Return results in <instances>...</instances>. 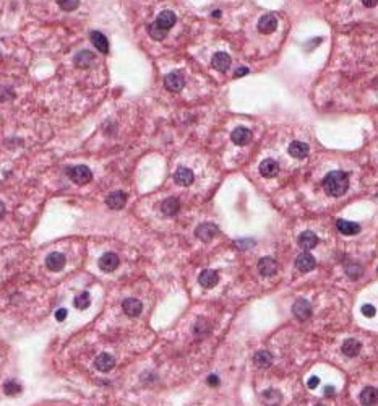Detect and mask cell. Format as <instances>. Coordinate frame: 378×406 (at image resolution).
Returning <instances> with one entry per match:
<instances>
[{
  "label": "cell",
  "mask_w": 378,
  "mask_h": 406,
  "mask_svg": "<svg viewBox=\"0 0 378 406\" xmlns=\"http://www.w3.org/2000/svg\"><path fill=\"white\" fill-rule=\"evenodd\" d=\"M193 179H195V176H193L192 169H188V167L180 166L176 172H174V181H176L177 185L187 187L193 182Z\"/></svg>",
  "instance_id": "obj_9"
},
{
  "label": "cell",
  "mask_w": 378,
  "mask_h": 406,
  "mask_svg": "<svg viewBox=\"0 0 378 406\" xmlns=\"http://www.w3.org/2000/svg\"><path fill=\"white\" fill-rule=\"evenodd\" d=\"M94 60V54L90 51H81L78 55L75 57V64L80 67V69H86L88 64Z\"/></svg>",
  "instance_id": "obj_28"
},
{
  "label": "cell",
  "mask_w": 378,
  "mask_h": 406,
  "mask_svg": "<svg viewBox=\"0 0 378 406\" xmlns=\"http://www.w3.org/2000/svg\"><path fill=\"white\" fill-rule=\"evenodd\" d=\"M115 366V359L109 352H103L94 359V367L101 372H109L112 370V367Z\"/></svg>",
  "instance_id": "obj_16"
},
{
  "label": "cell",
  "mask_w": 378,
  "mask_h": 406,
  "mask_svg": "<svg viewBox=\"0 0 378 406\" xmlns=\"http://www.w3.org/2000/svg\"><path fill=\"white\" fill-rule=\"evenodd\" d=\"M276 28H278V20H276L274 15H265L260 18L258 31L261 35H270V33L276 31Z\"/></svg>",
  "instance_id": "obj_18"
},
{
  "label": "cell",
  "mask_w": 378,
  "mask_h": 406,
  "mask_svg": "<svg viewBox=\"0 0 378 406\" xmlns=\"http://www.w3.org/2000/svg\"><path fill=\"white\" fill-rule=\"evenodd\" d=\"M211 65H213V69H216L219 72H226L231 67V55L226 54V52H216V54L213 55Z\"/></svg>",
  "instance_id": "obj_19"
},
{
  "label": "cell",
  "mask_w": 378,
  "mask_h": 406,
  "mask_svg": "<svg viewBox=\"0 0 378 406\" xmlns=\"http://www.w3.org/2000/svg\"><path fill=\"white\" fill-rule=\"evenodd\" d=\"M217 281H219V277H217V273L215 270H203L200 273V277H198V283H200L205 289L215 288Z\"/></svg>",
  "instance_id": "obj_13"
},
{
  "label": "cell",
  "mask_w": 378,
  "mask_h": 406,
  "mask_svg": "<svg viewBox=\"0 0 378 406\" xmlns=\"http://www.w3.org/2000/svg\"><path fill=\"white\" fill-rule=\"evenodd\" d=\"M217 233H219V229L213 223H203L195 229V236L200 240H203V242H210L211 239H215V236Z\"/></svg>",
  "instance_id": "obj_4"
},
{
  "label": "cell",
  "mask_w": 378,
  "mask_h": 406,
  "mask_svg": "<svg viewBox=\"0 0 378 406\" xmlns=\"http://www.w3.org/2000/svg\"><path fill=\"white\" fill-rule=\"evenodd\" d=\"M235 245H239L240 250H245L247 247H252V245H255V240H237Z\"/></svg>",
  "instance_id": "obj_35"
},
{
  "label": "cell",
  "mask_w": 378,
  "mask_h": 406,
  "mask_svg": "<svg viewBox=\"0 0 378 406\" xmlns=\"http://www.w3.org/2000/svg\"><path fill=\"white\" fill-rule=\"evenodd\" d=\"M278 172H279V166H278V163H276L274 159H265V161H261V164H260V174L263 177L271 179V177H274Z\"/></svg>",
  "instance_id": "obj_22"
},
{
  "label": "cell",
  "mask_w": 378,
  "mask_h": 406,
  "mask_svg": "<svg viewBox=\"0 0 378 406\" xmlns=\"http://www.w3.org/2000/svg\"><path fill=\"white\" fill-rule=\"evenodd\" d=\"M263 401L268 405H278L281 401V395L276 390H266L263 393Z\"/></svg>",
  "instance_id": "obj_31"
},
{
  "label": "cell",
  "mask_w": 378,
  "mask_h": 406,
  "mask_svg": "<svg viewBox=\"0 0 378 406\" xmlns=\"http://www.w3.org/2000/svg\"><path fill=\"white\" fill-rule=\"evenodd\" d=\"M125 202H127V195L122 190H115L112 193H109L108 198H106V203H108L109 208L112 210H120L124 208Z\"/></svg>",
  "instance_id": "obj_14"
},
{
  "label": "cell",
  "mask_w": 378,
  "mask_h": 406,
  "mask_svg": "<svg viewBox=\"0 0 378 406\" xmlns=\"http://www.w3.org/2000/svg\"><path fill=\"white\" fill-rule=\"evenodd\" d=\"M179 208H180V205H179V200H177V198H174V197L166 198V200L162 202V205H161V211H162L164 216H176Z\"/></svg>",
  "instance_id": "obj_25"
},
{
  "label": "cell",
  "mask_w": 378,
  "mask_h": 406,
  "mask_svg": "<svg viewBox=\"0 0 378 406\" xmlns=\"http://www.w3.org/2000/svg\"><path fill=\"white\" fill-rule=\"evenodd\" d=\"M67 174H69L70 181L78 184V185H85V184L93 181V172H91V169L88 166H83V164L70 167Z\"/></svg>",
  "instance_id": "obj_2"
},
{
  "label": "cell",
  "mask_w": 378,
  "mask_h": 406,
  "mask_svg": "<svg viewBox=\"0 0 378 406\" xmlns=\"http://www.w3.org/2000/svg\"><path fill=\"white\" fill-rule=\"evenodd\" d=\"M208 385H210V387H217V385H219V377H217V375H210V377H208Z\"/></svg>",
  "instance_id": "obj_38"
},
{
  "label": "cell",
  "mask_w": 378,
  "mask_h": 406,
  "mask_svg": "<svg viewBox=\"0 0 378 406\" xmlns=\"http://www.w3.org/2000/svg\"><path fill=\"white\" fill-rule=\"evenodd\" d=\"M247 74H249V69H247V67H239V69L234 72V76L235 78H239V76H244Z\"/></svg>",
  "instance_id": "obj_39"
},
{
  "label": "cell",
  "mask_w": 378,
  "mask_h": 406,
  "mask_svg": "<svg viewBox=\"0 0 378 406\" xmlns=\"http://www.w3.org/2000/svg\"><path fill=\"white\" fill-rule=\"evenodd\" d=\"M122 309H124V312L127 314L128 317H138L140 314H142V311H143V306H142V302H140L138 299L128 297V299H125V301L122 302Z\"/></svg>",
  "instance_id": "obj_15"
},
{
  "label": "cell",
  "mask_w": 378,
  "mask_h": 406,
  "mask_svg": "<svg viewBox=\"0 0 378 406\" xmlns=\"http://www.w3.org/2000/svg\"><path fill=\"white\" fill-rule=\"evenodd\" d=\"M148 30H149V36H151L153 39H156V41H162L164 37L167 36V33H169V31H164L162 28H159L156 23H153V25L149 26Z\"/></svg>",
  "instance_id": "obj_30"
},
{
  "label": "cell",
  "mask_w": 378,
  "mask_h": 406,
  "mask_svg": "<svg viewBox=\"0 0 378 406\" xmlns=\"http://www.w3.org/2000/svg\"><path fill=\"white\" fill-rule=\"evenodd\" d=\"M3 390H5L7 395H18L21 391V385L15 380H10L8 384L3 385Z\"/></svg>",
  "instance_id": "obj_32"
},
{
  "label": "cell",
  "mask_w": 378,
  "mask_h": 406,
  "mask_svg": "<svg viewBox=\"0 0 378 406\" xmlns=\"http://www.w3.org/2000/svg\"><path fill=\"white\" fill-rule=\"evenodd\" d=\"M308 151H310L308 145L304 142H297V140H295V142L289 145V154L295 159H304L308 154Z\"/></svg>",
  "instance_id": "obj_21"
},
{
  "label": "cell",
  "mask_w": 378,
  "mask_h": 406,
  "mask_svg": "<svg viewBox=\"0 0 378 406\" xmlns=\"http://www.w3.org/2000/svg\"><path fill=\"white\" fill-rule=\"evenodd\" d=\"M258 272L261 277H273L278 272V263L274 258L271 257H263L258 260Z\"/></svg>",
  "instance_id": "obj_8"
},
{
  "label": "cell",
  "mask_w": 378,
  "mask_h": 406,
  "mask_svg": "<svg viewBox=\"0 0 378 406\" xmlns=\"http://www.w3.org/2000/svg\"><path fill=\"white\" fill-rule=\"evenodd\" d=\"M55 318L59 322H64L65 318H67V311H65V309H59V311L55 312Z\"/></svg>",
  "instance_id": "obj_36"
},
{
  "label": "cell",
  "mask_w": 378,
  "mask_h": 406,
  "mask_svg": "<svg viewBox=\"0 0 378 406\" xmlns=\"http://www.w3.org/2000/svg\"><path fill=\"white\" fill-rule=\"evenodd\" d=\"M46 267L49 268L51 272H60V270L65 267V255L60 252L49 254L46 258Z\"/></svg>",
  "instance_id": "obj_11"
},
{
  "label": "cell",
  "mask_w": 378,
  "mask_h": 406,
  "mask_svg": "<svg viewBox=\"0 0 378 406\" xmlns=\"http://www.w3.org/2000/svg\"><path fill=\"white\" fill-rule=\"evenodd\" d=\"M317 406H323V405H317Z\"/></svg>",
  "instance_id": "obj_43"
},
{
  "label": "cell",
  "mask_w": 378,
  "mask_h": 406,
  "mask_svg": "<svg viewBox=\"0 0 378 406\" xmlns=\"http://www.w3.org/2000/svg\"><path fill=\"white\" fill-rule=\"evenodd\" d=\"M219 15H221V12H213V17L215 18H219Z\"/></svg>",
  "instance_id": "obj_42"
},
{
  "label": "cell",
  "mask_w": 378,
  "mask_h": 406,
  "mask_svg": "<svg viewBox=\"0 0 378 406\" xmlns=\"http://www.w3.org/2000/svg\"><path fill=\"white\" fill-rule=\"evenodd\" d=\"M318 384H320V380H318V377H310L308 379V382H307V385H308V388H317L318 387Z\"/></svg>",
  "instance_id": "obj_37"
},
{
  "label": "cell",
  "mask_w": 378,
  "mask_h": 406,
  "mask_svg": "<svg viewBox=\"0 0 378 406\" xmlns=\"http://www.w3.org/2000/svg\"><path fill=\"white\" fill-rule=\"evenodd\" d=\"M176 20H177L176 13L171 12V10H164V12L159 13L154 23H156L159 28H162L164 31H169L174 25H176Z\"/></svg>",
  "instance_id": "obj_10"
},
{
  "label": "cell",
  "mask_w": 378,
  "mask_h": 406,
  "mask_svg": "<svg viewBox=\"0 0 378 406\" xmlns=\"http://www.w3.org/2000/svg\"><path fill=\"white\" fill-rule=\"evenodd\" d=\"M362 314H363V315H365V317L372 318V317L377 314V309L373 307L372 304H363V306H362Z\"/></svg>",
  "instance_id": "obj_34"
},
{
  "label": "cell",
  "mask_w": 378,
  "mask_h": 406,
  "mask_svg": "<svg viewBox=\"0 0 378 406\" xmlns=\"http://www.w3.org/2000/svg\"><path fill=\"white\" fill-rule=\"evenodd\" d=\"M297 242H299V247L300 249L310 250V249H313L315 245L318 244V238L312 233V231H304V233L299 236Z\"/></svg>",
  "instance_id": "obj_20"
},
{
  "label": "cell",
  "mask_w": 378,
  "mask_h": 406,
  "mask_svg": "<svg viewBox=\"0 0 378 406\" xmlns=\"http://www.w3.org/2000/svg\"><path fill=\"white\" fill-rule=\"evenodd\" d=\"M342 352L346 354L347 357H356L359 352H360V343L357 340H354V338H349L342 343Z\"/></svg>",
  "instance_id": "obj_26"
},
{
  "label": "cell",
  "mask_w": 378,
  "mask_h": 406,
  "mask_svg": "<svg viewBox=\"0 0 378 406\" xmlns=\"http://www.w3.org/2000/svg\"><path fill=\"white\" fill-rule=\"evenodd\" d=\"M292 314L299 318V320H307V318L312 315V306H310L305 299H299V301L292 306Z\"/></svg>",
  "instance_id": "obj_12"
},
{
  "label": "cell",
  "mask_w": 378,
  "mask_h": 406,
  "mask_svg": "<svg viewBox=\"0 0 378 406\" xmlns=\"http://www.w3.org/2000/svg\"><path fill=\"white\" fill-rule=\"evenodd\" d=\"M362 3H363L365 7H375L378 2H377V0H363Z\"/></svg>",
  "instance_id": "obj_40"
},
{
  "label": "cell",
  "mask_w": 378,
  "mask_h": 406,
  "mask_svg": "<svg viewBox=\"0 0 378 406\" xmlns=\"http://www.w3.org/2000/svg\"><path fill=\"white\" fill-rule=\"evenodd\" d=\"M231 140L237 147H245L252 142V132L247 127H235L231 133Z\"/></svg>",
  "instance_id": "obj_6"
},
{
  "label": "cell",
  "mask_w": 378,
  "mask_h": 406,
  "mask_svg": "<svg viewBox=\"0 0 378 406\" xmlns=\"http://www.w3.org/2000/svg\"><path fill=\"white\" fill-rule=\"evenodd\" d=\"M90 294L88 293H81L78 294V296L75 297V301H73V306L78 309V311H85V309H88L90 306Z\"/></svg>",
  "instance_id": "obj_29"
},
{
  "label": "cell",
  "mask_w": 378,
  "mask_h": 406,
  "mask_svg": "<svg viewBox=\"0 0 378 406\" xmlns=\"http://www.w3.org/2000/svg\"><path fill=\"white\" fill-rule=\"evenodd\" d=\"M90 39L91 42L94 44V47L98 49L101 54H109V41L108 37H106L103 33L99 31H91L90 35Z\"/></svg>",
  "instance_id": "obj_17"
},
{
  "label": "cell",
  "mask_w": 378,
  "mask_h": 406,
  "mask_svg": "<svg viewBox=\"0 0 378 406\" xmlns=\"http://www.w3.org/2000/svg\"><path fill=\"white\" fill-rule=\"evenodd\" d=\"M349 177L344 171H333L323 179V188L329 197H341L347 192Z\"/></svg>",
  "instance_id": "obj_1"
},
{
  "label": "cell",
  "mask_w": 378,
  "mask_h": 406,
  "mask_svg": "<svg viewBox=\"0 0 378 406\" xmlns=\"http://www.w3.org/2000/svg\"><path fill=\"white\" fill-rule=\"evenodd\" d=\"M183 85H185V78H183L182 72H171L164 78V86H166V90L172 91V93H179L183 88Z\"/></svg>",
  "instance_id": "obj_3"
},
{
  "label": "cell",
  "mask_w": 378,
  "mask_h": 406,
  "mask_svg": "<svg viewBox=\"0 0 378 406\" xmlns=\"http://www.w3.org/2000/svg\"><path fill=\"white\" fill-rule=\"evenodd\" d=\"M315 265H317V260H315L313 255H310L308 252L300 254L299 257L295 258V267H297L299 272H302V273L312 272L315 268Z\"/></svg>",
  "instance_id": "obj_7"
},
{
  "label": "cell",
  "mask_w": 378,
  "mask_h": 406,
  "mask_svg": "<svg viewBox=\"0 0 378 406\" xmlns=\"http://www.w3.org/2000/svg\"><path fill=\"white\" fill-rule=\"evenodd\" d=\"M336 228H338L339 233L344 234V236H354L360 231V226L352 223V221H346V220H338Z\"/></svg>",
  "instance_id": "obj_24"
},
{
  "label": "cell",
  "mask_w": 378,
  "mask_h": 406,
  "mask_svg": "<svg viewBox=\"0 0 378 406\" xmlns=\"http://www.w3.org/2000/svg\"><path fill=\"white\" fill-rule=\"evenodd\" d=\"M59 5H60L62 10L72 12V10H75V8H78L80 2L78 0H64V2H59Z\"/></svg>",
  "instance_id": "obj_33"
},
{
  "label": "cell",
  "mask_w": 378,
  "mask_h": 406,
  "mask_svg": "<svg viewBox=\"0 0 378 406\" xmlns=\"http://www.w3.org/2000/svg\"><path fill=\"white\" fill-rule=\"evenodd\" d=\"M119 265H120V258H119V255L114 252L104 254L103 257L99 258V268L106 273H110V272H114V270H117Z\"/></svg>",
  "instance_id": "obj_5"
},
{
  "label": "cell",
  "mask_w": 378,
  "mask_h": 406,
  "mask_svg": "<svg viewBox=\"0 0 378 406\" xmlns=\"http://www.w3.org/2000/svg\"><path fill=\"white\" fill-rule=\"evenodd\" d=\"M360 403L363 406H375L378 403V390L373 387H365L360 393Z\"/></svg>",
  "instance_id": "obj_23"
},
{
  "label": "cell",
  "mask_w": 378,
  "mask_h": 406,
  "mask_svg": "<svg viewBox=\"0 0 378 406\" xmlns=\"http://www.w3.org/2000/svg\"><path fill=\"white\" fill-rule=\"evenodd\" d=\"M253 362L256 364V367H260V369H266V367H270L271 362H273V356H271L268 351H260L255 354Z\"/></svg>",
  "instance_id": "obj_27"
},
{
  "label": "cell",
  "mask_w": 378,
  "mask_h": 406,
  "mask_svg": "<svg viewBox=\"0 0 378 406\" xmlns=\"http://www.w3.org/2000/svg\"><path fill=\"white\" fill-rule=\"evenodd\" d=\"M324 391H326V395H328V396H331V395H333V391H334V388H333V387H326V388H324Z\"/></svg>",
  "instance_id": "obj_41"
}]
</instances>
